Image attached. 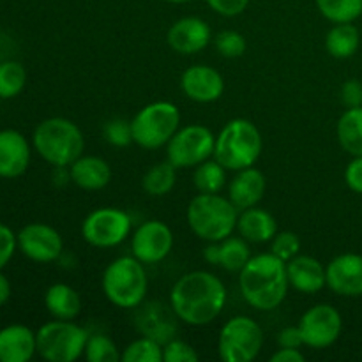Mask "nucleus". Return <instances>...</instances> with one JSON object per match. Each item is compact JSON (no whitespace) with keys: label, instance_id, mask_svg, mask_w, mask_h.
Segmentation results:
<instances>
[{"label":"nucleus","instance_id":"8","mask_svg":"<svg viewBox=\"0 0 362 362\" xmlns=\"http://www.w3.org/2000/svg\"><path fill=\"white\" fill-rule=\"evenodd\" d=\"M37 354L48 362H74L83 357L88 332L73 320H52L35 331Z\"/></svg>","mask_w":362,"mask_h":362},{"label":"nucleus","instance_id":"45","mask_svg":"<svg viewBox=\"0 0 362 362\" xmlns=\"http://www.w3.org/2000/svg\"><path fill=\"white\" fill-rule=\"evenodd\" d=\"M204 258L207 264L211 265H216L218 267L219 265V246L218 243H207V246H205L204 250Z\"/></svg>","mask_w":362,"mask_h":362},{"label":"nucleus","instance_id":"25","mask_svg":"<svg viewBox=\"0 0 362 362\" xmlns=\"http://www.w3.org/2000/svg\"><path fill=\"white\" fill-rule=\"evenodd\" d=\"M46 311L57 320H74L83 310L80 293L67 283H53L45 293Z\"/></svg>","mask_w":362,"mask_h":362},{"label":"nucleus","instance_id":"42","mask_svg":"<svg viewBox=\"0 0 362 362\" xmlns=\"http://www.w3.org/2000/svg\"><path fill=\"white\" fill-rule=\"evenodd\" d=\"M345 182L354 193L362 194V156H354L345 168Z\"/></svg>","mask_w":362,"mask_h":362},{"label":"nucleus","instance_id":"41","mask_svg":"<svg viewBox=\"0 0 362 362\" xmlns=\"http://www.w3.org/2000/svg\"><path fill=\"white\" fill-rule=\"evenodd\" d=\"M341 103L346 108H356V106H362V83L359 80H346L341 85Z\"/></svg>","mask_w":362,"mask_h":362},{"label":"nucleus","instance_id":"18","mask_svg":"<svg viewBox=\"0 0 362 362\" xmlns=\"http://www.w3.org/2000/svg\"><path fill=\"white\" fill-rule=\"evenodd\" d=\"M327 288L339 297H362V255L343 253L327 265Z\"/></svg>","mask_w":362,"mask_h":362},{"label":"nucleus","instance_id":"33","mask_svg":"<svg viewBox=\"0 0 362 362\" xmlns=\"http://www.w3.org/2000/svg\"><path fill=\"white\" fill-rule=\"evenodd\" d=\"M83 357L88 362H120L122 350L110 336L95 332V334H88Z\"/></svg>","mask_w":362,"mask_h":362},{"label":"nucleus","instance_id":"15","mask_svg":"<svg viewBox=\"0 0 362 362\" xmlns=\"http://www.w3.org/2000/svg\"><path fill=\"white\" fill-rule=\"evenodd\" d=\"M177 322L180 320L170 304H163L159 300H151V303L144 300L140 306L134 308V325L141 336L156 339L161 345L175 338Z\"/></svg>","mask_w":362,"mask_h":362},{"label":"nucleus","instance_id":"21","mask_svg":"<svg viewBox=\"0 0 362 362\" xmlns=\"http://www.w3.org/2000/svg\"><path fill=\"white\" fill-rule=\"evenodd\" d=\"M226 191H228L226 197L240 212L244 209L255 207L264 200L265 191H267V179L262 170L250 166V168L235 172V175L226 184Z\"/></svg>","mask_w":362,"mask_h":362},{"label":"nucleus","instance_id":"35","mask_svg":"<svg viewBox=\"0 0 362 362\" xmlns=\"http://www.w3.org/2000/svg\"><path fill=\"white\" fill-rule=\"evenodd\" d=\"M214 46L219 55L225 57V59H239L246 53L247 42L240 32L221 30L214 37Z\"/></svg>","mask_w":362,"mask_h":362},{"label":"nucleus","instance_id":"40","mask_svg":"<svg viewBox=\"0 0 362 362\" xmlns=\"http://www.w3.org/2000/svg\"><path fill=\"white\" fill-rule=\"evenodd\" d=\"M205 2L219 16L233 18L246 11L251 0H205Z\"/></svg>","mask_w":362,"mask_h":362},{"label":"nucleus","instance_id":"34","mask_svg":"<svg viewBox=\"0 0 362 362\" xmlns=\"http://www.w3.org/2000/svg\"><path fill=\"white\" fill-rule=\"evenodd\" d=\"M120 362H163V345L147 336H140L122 349Z\"/></svg>","mask_w":362,"mask_h":362},{"label":"nucleus","instance_id":"1","mask_svg":"<svg viewBox=\"0 0 362 362\" xmlns=\"http://www.w3.org/2000/svg\"><path fill=\"white\" fill-rule=\"evenodd\" d=\"M228 299L225 283L209 271L180 276L170 290V306L177 318L191 327H205L223 313Z\"/></svg>","mask_w":362,"mask_h":362},{"label":"nucleus","instance_id":"37","mask_svg":"<svg viewBox=\"0 0 362 362\" xmlns=\"http://www.w3.org/2000/svg\"><path fill=\"white\" fill-rule=\"evenodd\" d=\"M271 253H274L276 257L281 258L283 262L292 260L293 257L300 253V239L296 232H290V230H283L274 235V239L271 240Z\"/></svg>","mask_w":362,"mask_h":362},{"label":"nucleus","instance_id":"9","mask_svg":"<svg viewBox=\"0 0 362 362\" xmlns=\"http://www.w3.org/2000/svg\"><path fill=\"white\" fill-rule=\"evenodd\" d=\"M264 329L247 315H237L223 324L218 336V356L225 362H251L264 349Z\"/></svg>","mask_w":362,"mask_h":362},{"label":"nucleus","instance_id":"38","mask_svg":"<svg viewBox=\"0 0 362 362\" xmlns=\"http://www.w3.org/2000/svg\"><path fill=\"white\" fill-rule=\"evenodd\" d=\"M197 349L184 339H170L163 345V362H198Z\"/></svg>","mask_w":362,"mask_h":362},{"label":"nucleus","instance_id":"27","mask_svg":"<svg viewBox=\"0 0 362 362\" xmlns=\"http://www.w3.org/2000/svg\"><path fill=\"white\" fill-rule=\"evenodd\" d=\"M339 145L350 156H362V106L346 108L336 126Z\"/></svg>","mask_w":362,"mask_h":362},{"label":"nucleus","instance_id":"12","mask_svg":"<svg viewBox=\"0 0 362 362\" xmlns=\"http://www.w3.org/2000/svg\"><path fill=\"white\" fill-rule=\"evenodd\" d=\"M297 327L303 334L304 346L324 350L334 345L341 336L343 317L331 304H315L304 311Z\"/></svg>","mask_w":362,"mask_h":362},{"label":"nucleus","instance_id":"3","mask_svg":"<svg viewBox=\"0 0 362 362\" xmlns=\"http://www.w3.org/2000/svg\"><path fill=\"white\" fill-rule=\"evenodd\" d=\"M34 151L53 168H67L85 151V136L78 124L66 117H49L35 126Z\"/></svg>","mask_w":362,"mask_h":362},{"label":"nucleus","instance_id":"32","mask_svg":"<svg viewBox=\"0 0 362 362\" xmlns=\"http://www.w3.org/2000/svg\"><path fill=\"white\" fill-rule=\"evenodd\" d=\"M27 71L16 60L0 64V99H13L25 88Z\"/></svg>","mask_w":362,"mask_h":362},{"label":"nucleus","instance_id":"7","mask_svg":"<svg viewBox=\"0 0 362 362\" xmlns=\"http://www.w3.org/2000/svg\"><path fill=\"white\" fill-rule=\"evenodd\" d=\"M180 127V110L175 103L154 101L131 119L133 144L145 151L166 147Z\"/></svg>","mask_w":362,"mask_h":362},{"label":"nucleus","instance_id":"26","mask_svg":"<svg viewBox=\"0 0 362 362\" xmlns=\"http://www.w3.org/2000/svg\"><path fill=\"white\" fill-rule=\"evenodd\" d=\"M361 45V32L354 23H334L325 35V49L338 60L350 59Z\"/></svg>","mask_w":362,"mask_h":362},{"label":"nucleus","instance_id":"43","mask_svg":"<svg viewBox=\"0 0 362 362\" xmlns=\"http://www.w3.org/2000/svg\"><path fill=\"white\" fill-rule=\"evenodd\" d=\"M276 341H278V346H283V349H300V346H304L303 334H300L297 325L281 329L276 336Z\"/></svg>","mask_w":362,"mask_h":362},{"label":"nucleus","instance_id":"28","mask_svg":"<svg viewBox=\"0 0 362 362\" xmlns=\"http://www.w3.org/2000/svg\"><path fill=\"white\" fill-rule=\"evenodd\" d=\"M228 170L214 158L193 168V186L198 193H221L228 184Z\"/></svg>","mask_w":362,"mask_h":362},{"label":"nucleus","instance_id":"23","mask_svg":"<svg viewBox=\"0 0 362 362\" xmlns=\"http://www.w3.org/2000/svg\"><path fill=\"white\" fill-rule=\"evenodd\" d=\"M37 354V339L30 327L21 324L0 329V362H28Z\"/></svg>","mask_w":362,"mask_h":362},{"label":"nucleus","instance_id":"17","mask_svg":"<svg viewBox=\"0 0 362 362\" xmlns=\"http://www.w3.org/2000/svg\"><path fill=\"white\" fill-rule=\"evenodd\" d=\"M212 30L198 16H184L173 21L166 32V42L179 55H194L211 45Z\"/></svg>","mask_w":362,"mask_h":362},{"label":"nucleus","instance_id":"10","mask_svg":"<svg viewBox=\"0 0 362 362\" xmlns=\"http://www.w3.org/2000/svg\"><path fill=\"white\" fill-rule=\"evenodd\" d=\"M216 134L204 124H189L179 127L166 144V159L177 170L194 168L214 156Z\"/></svg>","mask_w":362,"mask_h":362},{"label":"nucleus","instance_id":"13","mask_svg":"<svg viewBox=\"0 0 362 362\" xmlns=\"http://www.w3.org/2000/svg\"><path fill=\"white\" fill-rule=\"evenodd\" d=\"M173 247V232L165 221L148 219L131 233V255L145 265L159 264Z\"/></svg>","mask_w":362,"mask_h":362},{"label":"nucleus","instance_id":"29","mask_svg":"<svg viewBox=\"0 0 362 362\" xmlns=\"http://www.w3.org/2000/svg\"><path fill=\"white\" fill-rule=\"evenodd\" d=\"M175 182L177 168L166 159V161L156 163L154 166H151L145 172L144 179H141V187H144V191L148 197L159 198L172 193V189L175 187Z\"/></svg>","mask_w":362,"mask_h":362},{"label":"nucleus","instance_id":"46","mask_svg":"<svg viewBox=\"0 0 362 362\" xmlns=\"http://www.w3.org/2000/svg\"><path fill=\"white\" fill-rule=\"evenodd\" d=\"M11 297V283L9 279L6 278V274H2V271H0V306H4V304L9 300Z\"/></svg>","mask_w":362,"mask_h":362},{"label":"nucleus","instance_id":"30","mask_svg":"<svg viewBox=\"0 0 362 362\" xmlns=\"http://www.w3.org/2000/svg\"><path fill=\"white\" fill-rule=\"evenodd\" d=\"M219 265L218 267L225 269L226 272H237L239 274L244 269V265L253 257L250 250V243L243 239L240 235L226 237L219 240Z\"/></svg>","mask_w":362,"mask_h":362},{"label":"nucleus","instance_id":"36","mask_svg":"<svg viewBox=\"0 0 362 362\" xmlns=\"http://www.w3.org/2000/svg\"><path fill=\"white\" fill-rule=\"evenodd\" d=\"M103 136L113 147H127L133 144V131H131V120L117 119L108 120L103 127Z\"/></svg>","mask_w":362,"mask_h":362},{"label":"nucleus","instance_id":"2","mask_svg":"<svg viewBox=\"0 0 362 362\" xmlns=\"http://www.w3.org/2000/svg\"><path fill=\"white\" fill-rule=\"evenodd\" d=\"M288 288L286 262L271 251L253 255L239 272L240 296L257 311H272L281 306Z\"/></svg>","mask_w":362,"mask_h":362},{"label":"nucleus","instance_id":"44","mask_svg":"<svg viewBox=\"0 0 362 362\" xmlns=\"http://www.w3.org/2000/svg\"><path fill=\"white\" fill-rule=\"evenodd\" d=\"M306 357L300 352V349H283L278 346L274 354L271 356V362H304Z\"/></svg>","mask_w":362,"mask_h":362},{"label":"nucleus","instance_id":"31","mask_svg":"<svg viewBox=\"0 0 362 362\" xmlns=\"http://www.w3.org/2000/svg\"><path fill=\"white\" fill-rule=\"evenodd\" d=\"M315 4L331 23H354L362 14V0H315Z\"/></svg>","mask_w":362,"mask_h":362},{"label":"nucleus","instance_id":"22","mask_svg":"<svg viewBox=\"0 0 362 362\" xmlns=\"http://www.w3.org/2000/svg\"><path fill=\"white\" fill-rule=\"evenodd\" d=\"M71 182L83 191L105 189L112 182V166L101 156L81 154L69 166Z\"/></svg>","mask_w":362,"mask_h":362},{"label":"nucleus","instance_id":"24","mask_svg":"<svg viewBox=\"0 0 362 362\" xmlns=\"http://www.w3.org/2000/svg\"><path fill=\"white\" fill-rule=\"evenodd\" d=\"M279 232L278 221L265 209L255 207L244 209L237 219V233L250 244H267Z\"/></svg>","mask_w":362,"mask_h":362},{"label":"nucleus","instance_id":"39","mask_svg":"<svg viewBox=\"0 0 362 362\" xmlns=\"http://www.w3.org/2000/svg\"><path fill=\"white\" fill-rule=\"evenodd\" d=\"M18 247V237L7 225L0 223V271L6 267L13 258Z\"/></svg>","mask_w":362,"mask_h":362},{"label":"nucleus","instance_id":"19","mask_svg":"<svg viewBox=\"0 0 362 362\" xmlns=\"http://www.w3.org/2000/svg\"><path fill=\"white\" fill-rule=\"evenodd\" d=\"M290 288L304 296H315L327 286V271L318 258L310 255H297L286 262Z\"/></svg>","mask_w":362,"mask_h":362},{"label":"nucleus","instance_id":"6","mask_svg":"<svg viewBox=\"0 0 362 362\" xmlns=\"http://www.w3.org/2000/svg\"><path fill=\"white\" fill-rule=\"evenodd\" d=\"M101 288L113 306L134 310L147 299L148 276L145 264L133 255L115 258L103 271Z\"/></svg>","mask_w":362,"mask_h":362},{"label":"nucleus","instance_id":"4","mask_svg":"<svg viewBox=\"0 0 362 362\" xmlns=\"http://www.w3.org/2000/svg\"><path fill=\"white\" fill-rule=\"evenodd\" d=\"M186 219L198 239L219 243L237 232L239 209L221 193H198L187 204Z\"/></svg>","mask_w":362,"mask_h":362},{"label":"nucleus","instance_id":"14","mask_svg":"<svg viewBox=\"0 0 362 362\" xmlns=\"http://www.w3.org/2000/svg\"><path fill=\"white\" fill-rule=\"evenodd\" d=\"M18 237V247L21 253L37 264H52L59 260L64 250L62 235L53 226L45 223H30L25 225Z\"/></svg>","mask_w":362,"mask_h":362},{"label":"nucleus","instance_id":"20","mask_svg":"<svg viewBox=\"0 0 362 362\" xmlns=\"http://www.w3.org/2000/svg\"><path fill=\"white\" fill-rule=\"evenodd\" d=\"M32 147L16 129L0 131V179H16L30 165Z\"/></svg>","mask_w":362,"mask_h":362},{"label":"nucleus","instance_id":"47","mask_svg":"<svg viewBox=\"0 0 362 362\" xmlns=\"http://www.w3.org/2000/svg\"><path fill=\"white\" fill-rule=\"evenodd\" d=\"M163 2H168V4H187V2H193V0H163Z\"/></svg>","mask_w":362,"mask_h":362},{"label":"nucleus","instance_id":"16","mask_svg":"<svg viewBox=\"0 0 362 362\" xmlns=\"http://www.w3.org/2000/svg\"><path fill=\"white\" fill-rule=\"evenodd\" d=\"M180 88L184 95L194 103H214L225 94V78L218 69L207 64L187 67L180 76Z\"/></svg>","mask_w":362,"mask_h":362},{"label":"nucleus","instance_id":"11","mask_svg":"<svg viewBox=\"0 0 362 362\" xmlns=\"http://www.w3.org/2000/svg\"><path fill=\"white\" fill-rule=\"evenodd\" d=\"M133 221L126 211L119 207H99L87 214L81 223V237L98 250L120 246L131 237Z\"/></svg>","mask_w":362,"mask_h":362},{"label":"nucleus","instance_id":"5","mask_svg":"<svg viewBox=\"0 0 362 362\" xmlns=\"http://www.w3.org/2000/svg\"><path fill=\"white\" fill-rule=\"evenodd\" d=\"M264 148V140L258 127L247 119H232L216 134L214 156L228 172L255 166Z\"/></svg>","mask_w":362,"mask_h":362}]
</instances>
